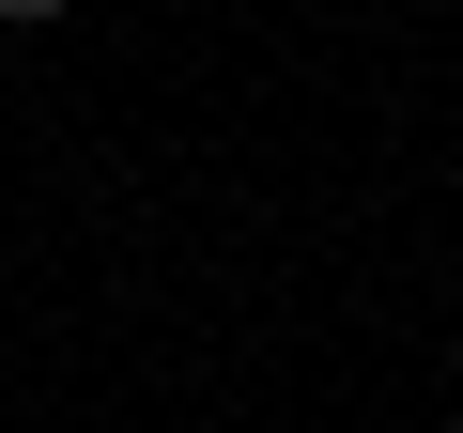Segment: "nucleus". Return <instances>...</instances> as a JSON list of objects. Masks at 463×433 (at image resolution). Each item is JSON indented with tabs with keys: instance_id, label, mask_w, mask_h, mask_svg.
<instances>
[{
	"instance_id": "1",
	"label": "nucleus",
	"mask_w": 463,
	"mask_h": 433,
	"mask_svg": "<svg viewBox=\"0 0 463 433\" xmlns=\"http://www.w3.org/2000/svg\"><path fill=\"white\" fill-rule=\"evenodd\" d=\"M0 16H16V32H47V16H62V0H0Z\"/></svg>"
}]
</instances>
